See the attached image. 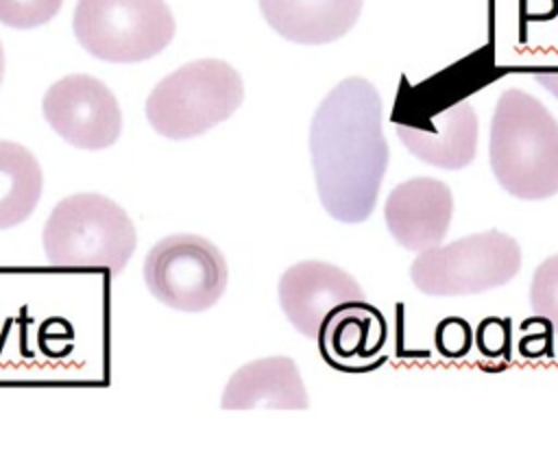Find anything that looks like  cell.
<instances>
[{"label": "cell", "mask_w": 558, "mask_h": 473, "mask_svg": "<svg viewBox=\"0 0 558 473\" xmlns=\"http://www.w3.org/2000/svg\"><path fill=\"white\" fill-rule=\"evenodd\" d=\"M384 102L362 78L340 81L310 124V157L325 211L340 222H364L377 205L390 148L381 129Z\"/></svg>", "instance_id": "obj_1"}, {"label": "cell", "mask_w": 558, "mask_h": 473, "mask_svg": "<svg viewBox=\"0 0 558 473\" xmlns=\"http://www.w3.org/2000/svg\"><path fill=\"white\" fill-rule=\"evenodd\" d=\"M488 161L497 183L514 198L558 194V120L532 94L506 89L490 118Z\"/></svg>", "instance_id": "obj_2"}, {"label": "cell", "mask_w": 558, "mask_h": 473, "mask_svg": "<svg viewBox=\"0 0 558 473\" xmlns=\"http://www.w3.org/2000/svg\"><path fill=\"white\" fill-rule=\"evenodd\" d=\"M44 251L52 266L109 268L120 272L135 251L129 214L96 192L72 194L54 205L44 225Z\"/></svg>", "instance_id": "obj_3"}, {"label": "cell", "mask_w": 558, "mask_h": 473, "mask_svg": "<svg viewBox=\"0 0 558 473\" xmlns=\"http://www.w3.org/2000/svg\"><path fill=\"white\" fill-rule=\"evenodd\" d=\"M244 100L240 72L222 59H196L161 78L146 100L150 126L168 140H190L231 118Z\"/></svg>", "instance_id": "obj_4"}, {"label": "cell", "mask_w": 558, "mask_h": 473, "mask_svg": "<svg viewBox=\"0 0 558 473\" xmlns=\"http://www.w3.org/2000/svg\"><path fill=\"white\" fill-rule=\"evenodd\" d=\"M521 270V246L490 229L418 251L410 266L412 283L429 296L480 294L506 286Z\"/></svg>", "instance_id": "obj_5"}, {"label": "cell", "mask_w": 558, "mask_h": 473, "mask_svg": "<svg viewBox=\"0 0 558 473\" xmlns=\"http://www.w3.org/2000/svg\"><path fill=\"white\" fill-rule=\"evenodd\" d=\"M72 28L96 59L137 63L159 54L177 24L166 0H78Z\"/></svg>", "instance_id": "obj_6"}, {"label": "cell", "mask_w": 558, "mask_h": 473, "mask_svg": "<svg viewBox=\"0 0 558 473\" xmlns=\"http://www.w3.org/2000/svg\"><path fill=\"white\" fill-rule=\"evenodd\" d=\"M144 281L163 305L181 312H203L222 296L229 268L222 251L207 238L172 233L148 251Z\"/></svg>", "instance_id": "obj_7"}, {"label": "cell", "mask_w": 558, "mask_h": 473, "mask_svg": "<svg viewBox=\"0 0 558 473\" xmlns=\"http://www.w3.org/2000/svg\"><path fill=\"white\" fill-rule=\"evenodd\" d=\"M41 111L52 131L76 148L100 150L122 133V111L113 92L89 74H70L52 83Z\"/></svg>", "instance_id": "obj_8"}, {"label": "cell", "mask_w": 558, "mask_h": 473, "mask_svg": "<svg viewBox=\"0 0 558 473\" xmlns=\"http://www.w3.org/2000/svg\"><path fill=\"white\" fill-rule=\"evenodd\" d=\"M364 299V288L353 275L320 259L299 262L279 279V305L305 338H316L323 320L338 305Z\"/></svg>", "instance_id": "obj_9"}, {"label": "cell", "mask_w": 558, "mask_h": 473, "mask_svg": "<svg viewBox=\"0 0 558 473\" xmlns=\"http://www.w3.org/2000/svg\"><path fill=\"white\" fill-rule=\"evenodd\" d=\"M453 194L447 183L432 177H414L395 185L384 203V220L390 235L408 251L438 246L451 225Z\"/></svg>", "instance_id": "obj_10"}, {"label": "cell", "mask_w": 558, "mask_h": 473, "mask_svg": "<svg viewBox=\"0 0 558 473\" xmlns=\"http://www.w3.org/2000/svg\"><path fill=\"white\" fill-rule=\"evenodd\" d=\"M318 347L325 360L344 371H362L373 366L384 351L388 323L384 314L366 301H349L338 305L318 329Z\"/></svg>", "instance_id": "obj_11"}, {"label": "cell", "mask_w": 558, "mask_h": 473, "mask_svg": "<svg viewBox=\"0 0 558 473\" xmlns=\"http://www.w3.org/2000/svg\"><path fill=\"white\" fill-rule=\"evenodd\" d=\"M477 133V116L469 100L438 111L427 126L397 124L401 144L423 163L442 170H460L475 159Z\"/></svg>", "instance_id": "obj_12"}, {"label": "cell", "mask_w": 558, "mask_h": 473, "mask_svg": "<svg viewBox=\"0 0 558 473\" xmlns=\"http://www.w3.org/2000/svg\"><path fill=\"white\" fill-rule=\"evenodd\" d=\"M220 405L225 410H305L310 399L296 362L288 355H270L240 366L229 377Z\"/></svg>", "instance_id": "obj_13"}, {"label": "cell", "mask_w": 558, "mask_h": 473, "mask_svg": "<svg viewBox=\"0 0 558 473\" xmlns=\"http://www.w3.org/2000/svg\"><path fill=\"white\" fill-rule=\"evenodd\" d=\"M364 0H259L264 20L283 39L305 46L331 44L360 20Z\"/></svg>", "instance_id": "obj_14"}, {"label": "cell", "mask_w": 558, "mask_h": 473, "mask_svg": "<svg viewBox=\"0 0 558 473\" xmlns=\"http://www.w3.org/2000/svg\"><path fill=\"white\" fill-rule=\"evenodd\" d=\"M44 174L35 155L9 140H0V229L24 222L41 198Z\"/></svg>", "instance_id": "obj_15"}, {"label": "cell", "mask_w": 558, "mask_h": 473, "mask_svg": "<svg viewBox=\"0 0 558 473\" xmlns=\"http://www.w3.org/2000/svg\"><path fill=\"white\" fill-rule=\"evenodd\" d=\"M530 307L536 316L558 323V253L541 262L530 283Z\"/></svg>", "instance_id": "obj_16"}, {"label": "cell", "mask_w": 558, "mask_h": 473, "mask_svg": "<svg viewBox=\"0 0 558 473\" xmlns=\"http://www.w3.org/2000/svg\"><path fill=\"white\" fill-rule=\"evenodd\" d=\"M63 0H0V22L11 28H35L50 22Z\"/></svg>", "instance_id": "obj_17"}, {"label": "cell", "mask_w": 558, "mask_h": 473, "mask_svg": "<svg viewBox=\"0 0 558 473\" xmlns=\"http://www.w3.org/2000/svg\"><path fill=\"white\" fill-rule=\"evenodd\" d=\"M469 325L462 323L460 318H449L447 323H442L436 331V342L438 349L442 353H447L449 357H458L464 355L469 351Z\"/></svg>", "instance_id": "obj_18"}, {"label": "cell", "mask_w": 558, "mask_h": 473, "mask_svg": "<svg viewBox=\"0 0 558 473\" xmlns=\"http://www.w3.org/2000/svg\"><path fill=\"white\" fill-rule=\"evenodd\" d=\"M536 81H538L547 92H551V94L558 98V70L538 72V74H536Z\"/></svg>", "instance_id": "obj_19"}, {"label": "cell", "mask_w": 558, "mask_h": 473, "mask_svg": "<svg viewBox=\"0 0 558 473\" xmlns=\"http://www.w3.org/2000/svg\"><path fill=\"white\" fill-rule=\"evenodd\" d=\"M2 78H4V48L0 44V83H2Z\"/></svg>", "instance_id": "obj_20"}]
</instances>
